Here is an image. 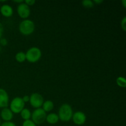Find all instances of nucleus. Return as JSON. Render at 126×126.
<instances>
[{"label": "nucleus", "mask_w": 126, "mask_h": 126, "mask_svg": "<svg viewBox=\"0 0 126 126\" xmlns=\"http://www.w3.org/2000/svg\"><path fill=\"white\" fill-rule=\"evenodd\" d=\"M1 123H1V119H0V126H1Z\"/></svg>", "instance_id": "bb28decb"}, {"label": "nucleus", "mask_w": 126, "mask_h": 126, "mask_svg": "<svg viewBox=\"0 0 126 126\" xmlns=\"http://www.w3.org/2000/svg\"><path fill=\"white\" fill-rule=\"evenodd\" d=\"M122 3H123V6H124V7H126V0H123V1H122Z\"/></svg>", "instance_id": "a878e982"}, {"label": "nucleus", "mask_w": 126, "mask_h": 126, "mask_svg": "<svg viewBox=\"0 0 126 126\" xmlns=\"http://www.w3.org/2000/svg\"></svg>", "instance_id": "c85d7f7f"}, {"label": "nucleus", "mask_w": 126, "mask_h": 126, "mask_svg": "<svg viewBox=\"0 0 126 126\" xmlns=\"http://www.w3.org/2000/svg\"><path fill=\"white\" fill-rule=\"evenodd\" d=\"M17 13L18 16L22 18H27L30 15V6L26 4L24 2L19 4L17 6Z\"/></svg>", "instance_id": "0eeeda50"}, {"label": "nucleus", "mask_w": 126, "mask_h": 126, "mask_svg": "<svg viewBox=\"0 0 126 126\" xmlns=\"http://www.w3.org/2000/svg\"><path fill=\"white\" fill-rule=\"evenodd\" d=\"M20 32L23 35H30L35 29L34 22L29 19H26L20 22L18 27Z\"/></svg>", "instance_id": "f03ea898"}, {"label": "nucleus", "mask_w": 126, "mask_h": 126, "mask_svg": "<svg viewBox=\"0 0 126 126\" xmlns=\"http://www.w3.org/2000/svg\"><path fill=\"white\" fill-rule=\"evenodd\" d=\"M0 12L6 17H10L13 14V9L10 5L3 4L0 7Z\"/></svg>", "instance_id": "9b49d317"}, {"label": "nucleus", "mask_w": 126, "mask_h": 126, "mask_svg": "<svg viewBox=\"0 0 126 126\" xmlns=\"http://www.w3.org/2000/svg\"><path fill=\"white\" fill-rule=\"evenodd\" d=\"M46 121L50 124H55L58 123V121H59V118L57 114L52 113L46 116Z\"/></svg>", "instance_id": "f8f14e48"}, {"label": "nucleus", "mask_w": 126, "mask_h": 126, "mask_svg": "<svg viewBox=\"0 0 126 126\" xmlns=\"http://www.w3.org/2000/svg\"><path fill=\"white\" fill-rule=\"evenodd\" d=\"M0 126H16L14 123L11 121H5L4 123H1Z\"/></svg>", "instance_id": "aec40b11"}, {"label": "nucleus", "mask_w": 126, "mask_h": 126, "mask_svg": "<svg viewBox=\"0 0 126 126\" xmlns=\"http://www.w3.org/2000/svg\"><path fill=\"white\" fill-rule=\"evenodd\" d=\"M22 126H37V125L34 124L32 120L28 119V120L24 121V122L22 124Z\"/></svg>", "instance_id": "a211bd4d"}, {"label": "nucleus", "mask_w": 126, "mask_h": 126, "mask_svg": "<svg viewBox=\"0 0 126 126\" xmlns=\"http://www.w3.org/2000/svg\"><path fill=\"white\" fill-rule=\"evenodd\" d=\"M25 3L27 5H28V6H33V5L34 4V3L36 2L35 0H25L24 1Z\"/></svg>", "instance_id": "412c9836"}, {"label": "nucleus", "mask_w": 126, "mask_h": 126, "mask_svg": "<svg viewBox=\"0 0 126 126\" xmlns=\"http://www.w3.org/2000/svg\"><path fill=\"white\" fill-rule=\"evenodd\" d=\"M116 83L119 87L125 88L126 87V78L124 77H123V76H119L116 79Z\"/></svg>", "instance_id": "dca6fc26"}, {"label": "nucleus", "mask_w": 126, "mask_h": 126, "mask_svg": "<svg viewBox=\"0 0 126 126\" xmlns=\"http://www.w3.org/2000/svg\"><path fill=\"white\" fill-rule=\"evenodd\" d=\"M93 2L94 3H95L97 4H99L103 2V1H102V0H94V1H93Z\"/></svg>", "instance_id": "393cba45"}, {"label": "nucleus", "mask_w": 126, "mask_h": 126, "mask_svg": "<svg viewBox=\"0 0 126 126\" xmlns=\"http://www.w3.org/2000/svg\"><path fill=\"white\" fill-rule=\"evenodd\" d=\"M0 44L2 46H6L7 44V40L4 38H2L0 39Z\"/></svg>", "instance_id": "4be33fe9"}, {"label": "nucleus", "mask_w": 126, "mask_h": 126, "mask_svg": "<svg viewBox=\"0 0 126 126\" xmlns=\"http://www.w3.org/2000/svg\"><path fill=\"white\" fill-rule=\"evenodd\" d=\"M73 114V112L71 106L67 103H64L59 108L58 116L62 121L68 122L72 118Z\"/></svg>", "instance_id": "f257e3e1"}, {"label": "nucleus", "mask_w": 126, "mask_h": 126, "mask_svg": "<svg viewBox=\"0 0 126 126\" xmlns=\"http://www.w3.org/2000/svg\"><path fill=\"white\" fill-rule=\"evenodd\" d=\"M4 31V28H3V25H2V23L0 22V39L2 38V33H3Z\"/></svg>", "instance_id": "5701e85b"}, {"label": "nucleus", "mask_w": 126, "mask_h": 126, "mask_svg": "<svg viewBox=\"0 0 126 126\" xmlns=\"http://www.w3.org/2000/svg\"><path fill=\"white\" fill-rule=\"evenodd\" d=\"M25 103L21 97H17L13 98L10 103L9 109L12 111L13 113H20L22 110L24 108Z\"/></svg>", "instance_id": "39448f33"}, {"label": "nucleus", "mask_w": 126, "mask_h": 126, "mask_svg": "<svg viewBox=\"0 0 126 126\" xmlns=\"http://www.w3.org/2000/svg\"><path fill=\"white\" fill-rule=\"evenodd\" d=\"M26 60L30 63H35L41 59L42 55L41 50L36 47L30 48L25 53Z\"/></svg>", "instance_id": "7ed1b4c3"}, {"label": "nucleus", "mask_w": 126, "mask_h": 126, "mask_svg": "<svg viewBox=\"0 0 126 126\" xmlns=\"http://www.w3.org/2000/svg\"><path fill=\"white\" fill-rule=\"evenodd\" d=\"M46 113L42 108H36L32 113V120L36 125H40L44 123L46 118Z\"/></svg>", "instance_id": "20e7f679"}, {"label": "nucleus", "mask_w": 126, "mask_h": 126, "mask_svg": "<svg viewBox=\"0 0 126 126\" xmlns=\"http://www.w3.org/2000/svg\"><path fill=\"white\" fill-rule=\"evenodd\" d=\"M1 46H0V52H1Z\"/></svg>", "instance_id": "cd10ccee"}, {"label": "nucleus", "mask_w": 126, "mask_h": 126, "mask_svg": "<svg viewBox=\"0 0 126 126\" xmlns=\"http://www.w3.org/2000/svg\"><path fill=\"white\" fill-rule=\"evenodd\" d=\"M29 102L31 106L36 109L42 107L44 103V98L40 94L33 93L30 96Z\"/></svg>", "instance_id": "423d86ee"}, {"label": "nucleus", "mask_w": 126, "mask_h": 126, "mask_svg": "<svg viewBox=\"0 0 126 126\" xmlns=\"http://www.w3.org/2000/svg\"><path fill=\"white\" fill-rule=\"evenodd\" d=\"M20 115L22 119H24L25 121L28 120L30 119L32 117V113L28 108H23L20 112Z\"/></svg>", "instance_id": "4468645a"}, {"label": "nucleus", "mask_w": 126, "mask_h": 126, "mask_svg": "<svg viewBox=\"0 0 126 126\" xmlns=\"http://www.w3.org/2000/svg\"><path fill=\"white\" fill-rule=\"evenodd\" d=\"M73 121L75 124L78 126H82L86 123V116L84 113L82 111H76L73 114Z\"/></svg>", "instance_id": "6e6552de"}, {"label": "nucleus", "mask_w": 126, "mask_h": 126, "mask_svg": "<svg viewBox=\"0 0 126 126\" xmlns=\"http://www.w3.org/2000/svg\"><path fill=\"white\" fill-rule=\"evenodd\" d=\"M121 28L126 32V17H124V18L122 19L121 22Z\"/></svg>", "instance_id": "6ab92c4d"}, {"label": "nucleus", "mask_w": 126, "mask_h": 126, "mask_svg": "<svg viewBox=\"0 0 126 126\" xmlns=\"http://www.w3.org/2000/svg\"><path fill=\"white\" fill-rule=\"evenodd\" d=\"M82 4L84 7H87V8H91L94 6L93 1H91V0H84L82 1Z\"/></svg>", "instance_id": "f3484780"}, {"label": "nucleus", "mask_w": 126, "mask_h": 126, "mask_svg": "<svg viewBox=\"0 0 126 126\" xmlns=\"http://www.w3.org/2000/svg\"><path fill=\"white\" fill-rule=\"evenodd\" d=\"M9 104V95L4 89L0 88V108H6Z\"/></svg>", "instance_id": "1a4fd4ad"}, {"label": "nucleus", "mask_w": 126, "mask_h": 126, "mask_svg": "<svg viewBox=\"0 0 126 126\" xmlns=\"http://www.w3.org/2000/svg\"><path fill=\"white\" fill-rule=\"evenodd\" d=\"M43 108L42 109L46 113V112H49L52 111L54 108V103L51 100H46L44 102L43 104Z\"/></svg>", "instance_id": "ddd939ff"}, {"label": "nucleus", "mask_w": 126, "mask_h": 126, "mask_svg": "<svg viewBox=\"0 0 126 126\" xmlns=\"http://www.w3.org/2000/svg\"><path fill=\"white\" fill-rule=\"evenodd\" d=\"M16 59L18 62L22 63L26 60V55L25 53L23 52H19L17 53L16 55Z\"/></svg>", "instance_id": "2eb2a0df"}, {"label": "nucleus", "mask_w": 126, "mask_h": 126, "mask_svg": "<svg viewBox=\"0 0 126 126\" xmlns=\"http://www.w3.org/2000/svg\"><path fill=\"white\" fill-rule=\"evenodd\" d=\"M0 116L2 120L5 121H11L13 118V113L8 108H4L1 110Z\"/></svg>", "instance_id": "9d476101"}, {"label": "nucleus", "mask_w": 126, "mask_h": 126, "mask_svg": "<svg viewBox=\"0 0 126 126\" xmlns=\"http://www.w3.org/2000/svg\"><path fill=\"white\" fill-rule=\"evenodd\" d=\"M22 98V100H23V102H24V103H26V102H29V100H30V96L25 95V96H23V98Z\"/></svg>", "instance_id": "b1692460"}]
</instances>
